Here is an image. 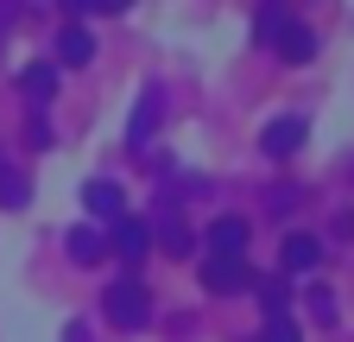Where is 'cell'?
<instances>
[{"label": "cell", "instance_id": "obj_1", "mask_svg": "<svg viewBox=\"0 0 354 342\" xmlns=\"http://www.w3.org/2000/svg\"><path fill=\"white\" fill-rule=\"evenodd\" d=\"M102 311H108L120 330H140V323L152 317V298H146V285H140V279H120V285H108Z\"/></svg>", "mask_w": 354, "mask_h": 342}, {"label": "cell", "instance_id": "obj_2", "mask_svg": "<svg viewBox=\"0 0 354 342\" xmlns=\"http://www.w3.org/2000/svg\"><path fill=\"white\" fill-rule=\"evenodd\" d=\"M203 285H209L215 298L247 291V285H253V260H247V253H209V260H203Z\"/></svg>", "mask_w": 354, "mask_h": 342}, {"label": "cell", "instance_id": "obj_3", "mask_svg": "<svg viewBox=\"0 0 354 342\" xmlns=\"http://www.w3.org/2000/svg\"><path fill=\"white\" fill-rule=\"evenodd\" d=\"M259 146L272 152V159H291V152L304 146V114H279V120H266V134H259Z\"/></svg>", "mask_w": 354, "mask_h": 342}, {"label": "cell", "instance_id": "obj_4", "mask_svg": "<svg viewBox=\"0 0 354 342\" xmlns=\"http://www.w3.org/2000/svg\"><path fill=\"white\" fill-rule=\"evenodd\" d=\"M323 267V241L317 235H285V273L304 279V273H317Z\"/></svg>", "mask_w": 354, "mask_h": 342}, {"label": "cell", "instance_id": "obj_5", "mask_svg": "<svg viewBox=\"0 0 354 342\" xmlns=\"http://www.w3.org/2000/svg\"><path fill=\"white\" fill-rule=\"evenodd\" d=\"M272 45H279V57H285V64H310V57H317V32L297 26V19H285V32L272 38Z\"/></svg>", "mask_w": 354, "mask_h": 342}, {"label": "cell", "instance_id": "obj_6", "mask_svg": "<svg viewBox=\"0 0 354 342\" xmlns=\"http://www.w3.org/2000/svg\"><path fill=\"white\" fill-rule=\"evenodd\" d=\"M82 203H88V216H95V222H120V216H127V209H120V184H114V178H95V184L82 190Z\"/></svg>", "mask_w": 354, "mask_h": 342}, {"label": "cell", "instance_id": "obj_7", "mask_svg": "<svg viewBox=\"0 0 354 342\" xmlns=\"http://www.w3.org/2000/svg\"><path fill=\"white\" fill-rule=\"evenodd\" d=\"M146 247H152V228H146V222H133V216L114 222V253H120V260H140Z\"/></svg>", "mask_w": 354, "mask_h": 342}, {"label": "cell", "instance_id": "obj_8", "mask_svg": "<svg viewBox=\"0 0 354 342\" xmlns=\"http://www.w3.org/2000/svg\"><path fill=\"white\" fill-rule=\"evenodd\" d=\"M209 247L215 253H247V222L241 216H215L209 222Z\"/></svg>", "mask_w": 354, "mask_h": 342}, {"label": "cell", "instance_id": "obj_9", "mask_svg": "<svg viewBox=\"0 0 354 342\" xmlns=\"http://www.w3.org/2000/svg\"><path fill=\"white\" fill-rule=\"evenodd\" d=\"M57 57H64L70 70H82L88 57H95V38H88L82 26H64V32H57Z\"/></svg>", "mask_w": 354, "mask_h": 342}, {"label": "cell", "instance_id": "obj_10", "mask_svg": "<svg viewBox=\"0 0 354 342\" xmlns=\"http://www.w3.org/2000/svg\"><path fill=\"white\" fill-rule=\"evenodd\" d=\"M19 89H26V102H38V108H44V102L57 96V70H51V64H32V70H19Z\"/></svg>", "mask_w": 354, "mask_h": 342}, {"label": "cell", "instance_id": "obj_11", "mask_svg": "<svg viewBox=\"0 0 354 342\" xmlns=\"http://www.w3.org/2000/svg\"><path fill=\"white\" fill-rule=\"evenodd\" d=\"M26 197H32L26 171H13V165H7V152H0V203H7V209H26Z\"/></svg>", "mask_w": 354, "mask_h": 342}, {"label": "cell", "instance_id": "obj_12", "mask_svg": "<svg viewBox=\"0 0 354 342\" xmlns=\"http://www.w3.org/2000/svg\"><path fill=\"white\" fill-rule=\"evenodd\" d=\"M152 127H158V96H140V108H133V120H127V140H133V146H146Z\"/></svg>", "mask_w": 354, "mask_h": 342}, {"label": "cell", "instance_id": "obj_13", "mask_svg": "<svg viewBox=\"0 0 354 342\" xmlns=\"http://www.w3.org/2000/svg\"><path fill=\"white\" fill-rule=\"evenodd\" d=\"M158 241H165L171 253H190V228H184V222H177V209H171V203L158 209Z\"/></svg>", "mask_w": 354, "mask_h": 342}, {"label": "cell", "instance_id": "obj_14", "mask_svg": "<svg viewBox=\"0 0 354 342\" xmlns=\"http://www.w3.org/2000/svg\"><path fill=\"white\" fill-rule=\"evenodd\" d=\"M70 260H76V267H95V260H102V235H95V228H76V235H70Z\"/></svg>", "mask_w": 354, "mask_h": 342}, {"label": "cell", "instance_id": "obj_15", "mask_svg": "<svg viewBox=\"0 0 354 342\" xmlns=\"http://www.w3.org/2000/svg\"><path fill=\"white\" fill-rule=\"evenodd\" d=\"M285 19H291L285 7H259V19H253V38H259V45H272V38L285 32Z\"/></svg>", "mask_w": 354, "mask_h": 342}, {"label": "cell", "instance_id": "obj_16", "mask_svg": "<svg viewBox=\"0 0 354 342\" xmlns=\"http://www.w3.org/2000/svg\"><path fill=\"white\" fill-rule=\"evenodd\" d=\"M259 342H304V336H297L291 311H279V317H266V336H259Z\"/></svg>", "mask_w": 354, "mask_h": 342}, {"label": "cell", "instance_id": "obj_17", "mask_svg": "<svg viewBox=\"0 0 354 342\" xmlns=\"http://www.w3.org/2000/svg\"><path fill=\"white\" fill-rule=\"evenodd\" d=\"M310 317H317V323H335V291H310Z\"/></svg>", "mask_w": 354, "mask_h": 342}, {"label": "cell", "instance_id": "obj_18", "mask_svg": "<svg viewBox=\"0 0 354 342\" xmlns=\"http://www.w3.org/2000/svg\"><path fill=\"white\" fill-rule=\"evenodd\" d=\"M26 140H32V146H51V120H44V114H32V127H26Z\"/></svg>", "mask_w": 354, "mask_h": 342}, {"label": "cell", "instance_id": "obj_19", "mask_svg": "<svg viewBox=\"0 0 354 342\" xmlns=\"http://www.w3.org/2000/svg\"><path fill=\"white\" fill-rule=\"evenodd\" d=\"M64 342H88V330H82V323H70V330H64Z\"/></svg>", "mask_w": 354, "mask_h": 342}]
</instances>
